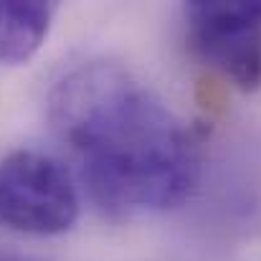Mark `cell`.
Instances as JSON below:
<instances>
[{"mask_svg": "<svg viewBox=\"0 0 261 261\" xmlns=\"http://www.w3.org/2000/svg\"><path fill=\"white\" fill-rule=\"evenodd\" d=\"M48 119L112 218L170 211L200 177V132L124 66L91 61L48 94Z\"/></svg>", "mask_w": 261, "mask_h": 261, "instance_id": "6da1fadb", "label": "cell"}, {"mask_svg": "<svg viewBox=\"0 0 261 261\" xmlns=\"http://www.w3.org/2000/svg\"><path fill=\"white\" fill-rule=\"evenodd\" d=\"M76 218L79 190L56 158L15 150L0 160V226L28 236H59Z\"/></svg>", "mask_w": 261, "mask_h": 261, "instance_id": "7a4b0ae2", "label": "cell"}, {"mask_svg": "<svg viewBox=\"0 0 261 261\" xmlns=\"http://www.w3.org/2000/svg\"><path fill=\"white\" fill-rule=\"evenodd\" d=\"M190 51L241 91L261 87V0L185 5Z\"/></svg>", "mask_w": 261, "mask_h": 261, "instance_id": "3957f363", "label": "cell"}, {"mask_svg": "<svg viewBox=\"0 0 261 261\" xmlns=\"http://www.w3.org/2000/svg\"><path fill=\"white\" fill-rule=\"evenodd\" d=\"M54 3H0V64H25L46 41Z\"/></svg>", "mask_w": 261, "mask_h": 261, "instance_id": "277c9868", "label": "cell"}, {"mask_svg": "<svg viewBox=\"0 0 261 261\" xmlns=\"http://www.w3.org/2000/svg\"><path fill=\"white\" fill-rule=\"evenodd\" d=\"M0 261H46L41 256H33V254H20V251H3L0 249Z\"/></svg>", "mask_w": 261, "mask_h": 261, "instance_id": "5b68a950", "label": "cell"}]
</instances>
